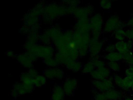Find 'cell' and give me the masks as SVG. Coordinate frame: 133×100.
<instances>
[{
    "instance_id": "cell-13",
    "label": "cell",
    "mask_w": 133,
    "mask_h": 100,
    "mask_svg": "<svg viewBox=\"0 0 133 100\" xmlns=\"http://www.w3.org/2000/svg\"><path fill=\"white\" fill-rule=\"evenodd\" d=\"M123 60L129 66H133V52L132 51L122 54Z\"/></svg>"
},
{
    "instance_id": "cell-20",
    "label": "cell",
    "mask_w": 133,
    "mask_h": 100,
    "mask_svg": "<svg viewBox=\"0 0 133 100\" xmlns=\"http://www.w3.org/2000/svg\"><path fill=\"white\" fill-rule=\"evenodd\" d=\"M104 51L105 52H107V53L116 51L115 44L112 43L107 45L104 48Z\"/></svg>"
},
{
    "instance_id": "cell-27",
    "label": "cell",
    "mask_w": 133,
    "mask_h": 100,
    "mask_svg": "<svg viewBox=\"0 0 133 100\" xmlns=\"http://www.w3.org/2000/svg\"><path fill=\"white\" fill-rule=\"evenodd\" d=\"M131 90L133 91V85H132V86H131Z\"/></svg>"
},
{
    "instance_id": "cell-3",
    "label": "cell",
    "mask_w": 133,
    "mask_h": 100,
    "mask_svg": "<svg viewBox=\"0 0 133 100\" xmlns=\"http://www.w3.org/2000/svg\"><path fill=\"white\" fill-rule=\"evenodd\" d=\"M93 79L101 80L111 76V71L107 66L96 68L91 73Z\"/></svg>"
},
{
    "instance_id": "cell-26",
    "label": "cell",
    "mask_w": 133,
    "mask_h": 100,
    "mask_svg": "<svg viewBox=\"0 0 133 100\" xmlns=\"http://www.w3.org/2000/svg\"><path fill=\"white\" fill-rule=\"evenodd\" d=\"M121 100H133V97H130V96L124 97Z\"/></svg>"
},
{
    "instance_id": "cell-11",
    "label": "cell",
    "mask_w": 133,
    "mask_h": 100,
    "mask_svg": "<svg viewBox=\"0 0 133 100\" xmlns=\"http://www.w3.org/2000/svg\"><path fill=\"white\" fill-rule=\"evenodd\" d=\"M133 84V78L125 76L123 77V81L119 88L124 91H128L131 89Z\"/></svg>"
},
{
    "instance_id": "cell-1",
    "label": "cell",
    "mask_w": 133,
    "mask_h": 100,
    "mask_svg": "<svg viewBox=\"0 0 133 100\" xmlns=\"http://www.w3.org/2000/svg\"><path fill=\"white\" fill-rule=\"evenodd\" d=\"M127 23L121 20L116 15L110 16L105 22L103 28L105 33L114 32L117 29H123L127 26Z\"/></svg>"
},
{
    "instance_id": "cell-12",
    "label": "cell",
    "mask_w": 133,
    "mask_h": 100,
    "mask_svg": "<svg viewBox=\"0 0 133 100\" xmlns=\"http://www.w3.org/2000/svg\"><path fill=\"white\" fill-rule=\"evenodd\" d=\"M106 65L111 71L116 73L120 70V65L118 62L107 61Z\"/></svg>"
},
{
    "instance_id": "cell-6",
    "label": "cell",
    "mask_w": 133,
    "mask_h": 100,
    "mask_svg": "<svg viewBox=\"0 0 133 100\" xmlns=\"http://www.w3.org/2000/svg\"><path fill=\"white\" fill-rule=\"evenodd\" d=\"M91 53L93 58L98 55L102 50L104 41L92 38L91 41Z\"/></svg>"
},
{
    "instance_id": "cell-9",
    "label": "cell",
    "mask_w": 133,
    "mask_h": 100,
    "mask_svg": "<svg viewBox=\"0 0 133 100\" xmlns=\"http://www.w3.org/2000/svg\"><path fill=\"white\" fill-rule=\"evenodd\" d=\"M65 95L63 88L61 86H56L53 91L51 99L52 100H64Z\"/></svg>"
},
{
    "instance_id": "cell-18",
    "label": "cell",
    "mask_w": 133,
    "mask_h": 100,
    "mask_svg": "<svg viewBox=\"0 0 133 100\" xmlns=\"http://www.w3.org/2000/svg\"><path fill=\"white\" fill-rule=\"evenodd\" d=\"M95 68L94 63L92 61H91L89 62L87 64V65L85 66L83 72L84 73H91L95 69Z\"/></svg>"
},
{
    "instance_id": "cell-4",
    "label": "cell",
    "mask_w": 133,
    "mask_h": 100,
    "mask_svg": "<svg viewBox=\"0 0 133 100\" xmlns=\"http://www.w3.org/2000/svg\"><path fill=\"white\" fill-rule=\"evenodd\" d=\"M103 25V19L102 15L97 13L92 17L90 26L92 29V33H101Z\"/></svg>"
},
{
    "instance_id": "cell-8",
    "label": "cell",
    "mask_w": 133,
    "mask_h": 100,
    "mask_svg": "<svg viewBox=\"0 0 133 100\" xmlns=\"http://www.w3.org/2000/svg\"><path fill=\"white\" fill-rule=\"evenodd\" d=\"M77 84V80L74 79L67 80L63 88L65 95L68 96H73V92L76 88Z\"/></svg>"
},
{
    "instance_id": "cell-23",
    "label": "cell",
    "mask_w": 133,
    "mask_h": 100,
    "mask_svg": "<svg viewBox=\"0 0 133 100\" xmlns=\"http://www.w3.org/2000/svg\"><path fill=\"white\" fill-rule=\"evenodd\" d=\"M114 38L117 41H123L125 40L126 37L124 35L117 33L116 32H114Z\"/></svg>"
},
{
    "instance_id": "cell-7",
    "label": "cell",
    "mask_w": 133,
    "mask_h": 100,
    "mask_svg": "<svg viewBox=\"0 0 133 100\" xmlns=\"http://www.w3.org/2000/svg\"><path fill=\"white\" fill-rule=\"evenodd\" d=\"M105 94L107 100H121L124 97L122 90L115 88L105 92Z\"/></svg>"
},
{
    "instance_id": "cell-15",
    "label": "cell",
    "mask_w": 133,
    "mask_h": 100,
    "mask_svg": "<svg viewBox=\"0 0 133 100\" xmlns=\"http://www.w3.org/2000/svg\"><path fill=\"white\" fill-rule=\"evenodd\" d=\"M92 93L94 96V100H107L105 93L99 92L95 89L92 90Z\"/></svg>"
},
{
    "instance_id": "cell-22",
    "label": "cell",
    "mask_w": 133,
    "mask_h": 100,
    "mask_svg": "<svg viewBox=\"0 0 133 100\" xmlns=\"http://www.w3.org/2000/svg\"><path fill=\"white\" fill-rule=\"evenodd\" d=\"M125 76L133 78V66H129L125 70Z\"/></svg>"
},
{
    "instance_id": "cell-16",
    "label": "cell",
    "mask_w": 133,
    "mask_h": 100,
    "mask_svg": "<svg viewBox=\"0 0 133 100\" xmlns=\"http://www.w3.org/2000/svg\"><path fill=\"white\" fill-rule=\"evenodd\" d=\"M46 80L45 78L43 76H38L36 77L33 80V83L37 87H41L45 84Z\"/></svg>"
},
{
    "instance_id": "cell-14",
    "label": "cell",
    "mask_w": 133,
    "mask_h": 100,
    "mask_svg": "<svg viewBox=\"0 0 133 100\" xmlns=\"http://www.w3.org/2000/svg\"><path fill=\"white\" fill-rule=\"evenodd\" d=\"M92 61L94 63L96 68H99L106 66V63L103 60L99 59L98 55L93 58Z\"/></svg>"
},
{
    "instance_id": "cell-10",
    "label": "cell",
    "mask_w": 133,
    "mask_h": 100,
    "mask_svg": "<svg viewBox=\"0 0 133 100\" xmlns=\"http://www.w3.org/2000/svg\"><path fill=\"white\" fill-rule=\"evenodd\" d=\"M103 58L107 61L118 62L123 60V55L116 51L106 54L103 56Z\"/></svg>"
},
{
    "instance_id": "cell-24",
    "label": "cell",
    "mask_w": 133,
    "mask_h": 100,
    "mask_svg": "<svg viewBox=\"0 0 133 100\" xmlns=\"http://www.w3.org/2000/svg\"><path fill=\"white\" fill-rule=\"evenodd\" d=\"M11 94L12 97H13L14 98H16V99L17 98L20 96L17 91L15 90V88H14V89L11 90Z\"/></svg>"
},
{
    "instance_id": "cell-21",
    "label": "cell",
    "mask_w": 133,
    "mask_h": 100,
    "mask_svg": "<svg viewBox=\"0 0 133 100\" xmlns=\"http://www.w3.org/2000/svg\"><path fill=\"white\" fill-rule=\"evenodd\" d=\"M125 36L128 40H131L133 44V27L125 30Z\"/></svg>"
},
{
    "instance_id": "cell-2",
    "label": "cell",
    "mask_w": 133,
    "mask_h": 100,
    "mask_svg": "<svg viewBox=\"0 0 133 100\" xmlns=\"http://www.w3.org/2000/svg\"><path fill=\"white\" fill-rule=\"evenodd\" d=\"M92 85L99 92L105 93L108 91L114 88L112 76L101 80H97L93 79L92 82Z\"/></svg>"
},
{
    "instance_id": "cell-25",
    "label": "cell",
    "mask_w": 133,
    "mask_h": 100,
    "mask_svg": "<svg viewBox=\"0 0 133 100\" xmlns=\"http://www.w3.org/2000/svg\"><path fill=\"white\" fill-rule=\"evenodd\" d=\"M127 26L133 27V16L128 21L127 23Z\"/></svg>"
},
{
    "instance_id": "cell-17",
    "label": "cell",
    "mask_w": 133,
    "mask_h": 100,
    "mask_svg": "<svg viewBox=\"0 0 133 100\" xmlns=\"http://www.w3.org/2000/svg\"><path fill=\"white\" fill-rule=\"evenodd\" d=\"M100 5L103 9L109 10L112 8V2L109 0H102L100 1Z\"/></svg>"
},
{
    "instance_id": "cell-5",
    "label": "cell",
    "mask_w": 133,
    "mask_h": 100,
    "mask_svg": "<svg viewBox=\"0 0 133 100\" xmlns=\"http://www.w3.org/2000/svg\"><path fill=\"white\" fill-rule=\"evenodd\" d=\"M114 44L116 51L121 54H126L130 51H132L133 47V42L130 40L117 41Z\"/></svg>"
},
{
    "instance_id": "cell-19",
    "label": "cell",
    "mask_w": 133,
    "mask_h": 100,
    "mask_svg": "<svg viewBox=\"0 0 133 100\" xmlns=\"http://www.w3.org/2000/svg\"><path fill=\"white\" fill-rule=\"evenodd\" d=\"M14 88L17 90L19 93V95H22L26 94V91L22 84L18 83L15 84Z\"/></svg>"
}]
</instances>
